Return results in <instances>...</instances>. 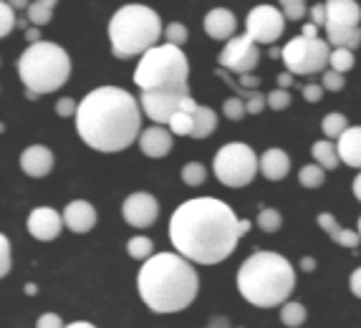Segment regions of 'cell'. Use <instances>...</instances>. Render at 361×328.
Segmentation results:
<instances>
[{"mask_svg":"<svg viewBox=\"0 0 361 328\" xmlns=\"http://www.w3.org/2000/svg\"><path fill=\"white\" fill-rule=\"evenodd\" d=\"M253 227L238 220L228 202L217 197L187 200L169 217V240L182 257L197 265H215L233 255L238 240Z\"/></svg>","mask_w":361,"mask_h":328,"instance_id":"1","label":"cell"},{"mask_svg":"<svg viewBox=\"0 0 361 328\" xmlns=\"http://www.w3.org/2000/svg\"><path fill=\"white\" fill-rule=\"evenodd\" d=\"M142 104L119 86H99L78 102L76 131L91 150L114 154L142 137Z\"/></svg>","mask_w":361,"mask_h":328,"instance_id":"2","label":"cell"},{"mask_svg":"<svg viewBox=\"0 0 361 328\" xmlns=\"http://www.w3.org/2000/svg\"><path fill=\"white\" fill-rule=\"evenodd\" d=\"M137 291L152 313H180L197 298L200 275L180 253H157L139 270Z\"/></svg>","mask_w":361,"mask_h":328,"instance_id":"3","label":"cell"},{"mask_svg":"<svg viewBox=\"0 0 361 328\" xmlns=\"http://www.w3.org/2000/svg\"><path fill=\"white\" fill-rule=\"evenodd\" d=\"M295 288V270L283 255L255 250L238 270V291L258 308H276L288 303Z\"/></svg>","mask_w":361,"mask_h":328,"instance_id":"4","label":"cell"},{"mask_svg":"<svg viewBox=\"0 0 361 328\" xmlns=\"http://www.w3.org/2000/svg\"><path fill=\"white\" fill-rule=\"evenodd\" d=\"M164 33L159 13L147 6H124L109 20V41L111 54L127 61L134 56H145L154 46H159V36Z\"/></svg>","mask_w":361,"mask_h":328,"instance_id":"5","label":"cell"},{"mask_svg":"<svg viewBox=\"0 0 361 328\" xmlns=\"http://www.w3.org/2000/svg\"><path fill=\"white\" fill-rule=\"evenodd\" d=\"M18 76L28 89V99L41 94H54L71 76V59L66 48L54 41H41L28 46L18 59Z\"/></svg>","mask_w":361,"mask_h":328,"instance_id":"6","label":"cell"},{"mask_svg":"<svg viewBox=\"0 0 361 328\" xmlns=\"http://www.w3.org/2000/svg\"><path fill=\"white\" fill-rule=\"evenodd\" d=\"M190 78V61L185 51L169 43H159L147 51L134 68V84L142 91L185 89Z\"/></svg>","mask_w":361,"mask_h":328,"instance_id":"7","label":"cell"},{"mask_svg":"<svg viewBox=\"0 0 361 328\" xmlns=\"http://www.w3.org/2000/svg\"><path fill=\"white\" fill-rule=\"evenodd\" d=\"M260 159L247 144L230 142L212 159V172L225 187H245L258 174Z\"/></svg>","mask_w":361,"mask_h":328,"instance_id":"8","label":"cell"},{"mask_svg":"<svg viewBox=\"0 0 361 328\" xmlns=\"http://www.w3.org/2000/svg\"><path fill=\"white\" fill-rule=\"evenodd\" d=\"M326 41L331 48L354 51L361 46V6L354 0L326 3Z\"/></svg>","mask_w":361,"mask_h":328,"instance_id":"9","label":"cell"},{"mask_svg":"<svg viewBox=\"0 0 361 328\" xmlns=\"http://www.w3.org/2000/svg\"><path fill=\"white\" fill-rule=\"evenodd\" d=\"M334 48L329 41L321 36L308 38V36H295L283 46V63L288 73L293 76H313L329 68V59H331Z\"/></svg>","mask_w":361,"mask_h":328,"instance_id":"10","label":"cell"},{"mask_svg":"<svg viewBox=\"0 0 361 328\" xmlns=\"http://www.w3.org/2000/svg\"><path fill=\"white\" fill-rule=\"evenodd\" d=\"M139 104H142L147 116L159 126H169V121L175 119L180 111L195 114L200 107V104L192 99V94H190V86H185V89L142 91Z\"/></svg>","mask_w":361,"mask_h":328,"instance_id":"11","label":"cell"},{"mask_svg":"<svg viewBox=\"0 0 361 328\" xmlns=\"http://www.w3.org/2000/svg\"><path fill=\"white\" fill-rule=\"evenodd\" d=\"M245 28L255 43H276L286 30V16L276 6H255L247 13Z\"/></svg>","mask_w":361,"mask_h":328,"instance_id":"12","label":"cell"},{"mask_svg":"<svg viewBox=\"0 0 361 328\" xmlns=\"http://www.w3.org/2000/svg\"><path fill=\"white\" fill-rule=\"evenodd\" d=\"M220 66L225 71H233L238 76L253 73V68L260 61V48L255 46V41L250 36H235L233 41H228V46L223 48V54L217 56Z\"/></svg>","mask_w":361,"mask_h":328,"instance_id":"13","label":"cell"},{"mask_svg":"<svg viewBox=\"0 0 361 328\" xmlns=\"http://www.w3.org/2000/svg\"><path fill=\"white\" fill-rule=\"evenodd\" d=\"M121 215H124V220L132 227L145 230V227L154 225L157 217H159V202H157V197L149 195V192H134L121 205Z\"/></svg>","mask_w":361,"mask_h":328,"instance_id":"14","label":"cell"},{"mask_svg":"<svg viewBox=\"0 0 361 328\" xmlns=\"http://www.w3.org/2000/svg\"><path fill=\"white\" fill-rule=\"evenodd\" d=\"M63 227H66L63 215H59V209H54V207H36L28 215L30 238L41 240V243H51V240H56Z\"/></svg>","mask_w":361,"mask_h":328,"instance_id":"15","label":"cell"},{"mask_svg":"<svg viewBox=\"0 0 361 328\" xmlns=\"http://www.w3.org/2000/svg\"><path fill=\"white\" fill-rule=\"evenodd\" d=\"M20 169L33 179L49 177L51 169H54V152L43 144H30L20 154Z\"/></svg>","mask_w":361,"mask_h":328,"instance_id":"16","label":"cell"},{"mask_svg":"<svg viewBox=\"0 0 361 328\" xmlns=\"http://www.w3.org/2000/svg\"><path fill=\"white\" fill-rule=\"evenodd\" d=\"M63 222H66V227L71 233L84 235L89 230H94V225H97V209H94L91 202H86V200H71L63 207Z\"/></svg>","mask_w":361,"mask_h":328,"instance_id":"17","label":"cell"},{"mask_svg":"<svg viewBox=\"0 0 361 328\" xmlns=\"http://www.w3.org/2000/svg\"><path fill=\"white\" fill-rule=\"evenodd\" d=\"M175 134L167 129V126H149V129L142 131V137H139V150L145 152L147 157L152 159H162L172 152V142H175Z\"/></svg>","mask_w":361,"mask_h":328,"instance_id":"18","label":"cell"},{"mask_svg":"<svg viewBox=\"0 0 361 328\" xmlns=\"http://www.w3.org/2000/svg\"><path fill=\"white\" fill-rule=\"evenodd\" d=\"M235 28H238V18L228 8H212L205 16V33L215 41H233Z\"/></svg>","mask_w":361,"mask_h":328,"instance_id":"19","label":"cell"},{"mask_svg":"<svg viewBox=\"0 0 361 328\" xmlns=\"http://www.w3.org/2000/svg\"><path fill=\"white\" fill-rule=\"evenodd\" d=\"M288 172H290V157L281 147H271V150L263 152V157H260V174L265 179L281 182V179L288 177Z\"/></svg>","mask_w":361,"mask_h":328,"instance_id":"20","label":"cell"},{"mask_svg":"<svg viewBox=\"0 0 361 328\" xmlns=\"http://www.w3.org/2000/svg\"><path fill=\"white\" fill-rule=\"evenodd\" d=\"M338 159L354 169H361V126H349L338 137Z\"/></svg>","mask_w":361,"mask_h":328,"instance_id":"21","label":"cell"},{"mask_svg":"<svg viewBox=\"0 0 361 328\" xmlns=\"http://www.w3.org/2000/svg\"><path fill=\"white\" fill-rule=\"evenodd\" d=\"M316 222H319V227L324 230L329 238L334 240L336 245H341V248H349V250H354V248H359L361 238L356 230H346L343 225H338L336 217L329 215V212H324V215L316 217Z\"/></svg>","mask_w":361,"mask_h":328,"instance_id":"22","label":"cell"},{"mask_svg":"<svg viewBox=\"0 0 361 328\" xmlns=\"http://www.w3.org/2000/svg\"><path fill=\"white\" fill-rule=\"evenodd\" d=\"M311 154L316 159V164L324 169H336L338 167V150L336 144H331L329 139H319V142H313L311 147Z\"/></svg>","mask_w":361,"mask_h":328,"instance_id":"23","label":"cell"},{"mask_svg":"<svg viewBox=\"0 0 361 328\" xmlns=\"http://www.w3.org/2000/svg\"><path fill=\"white\" fill-rule=\"evenodd\" d=\"M217 126V114L210 107H197L195 111V131L192 139H207Z\"/></svg>","mask_w":361,"mask_h":328,"instance_id":"24","label":"cell"},{"mask_svg":"<svg viewBox=\"0 0 361 328\" xmlns=\"http://www.w3.org/2000/svg\"><path fill=\"white\" fill-rule=\"evenodd\" d=\"M306 318H308L306 305L298 303V300H288V303L281 305V321H283V326L301 328L306 323Z\"/></svg>","mask_w":361,"mask_h":328,"instance_id":"25","label":"cell"},{"mask_svg":"<svg viewBox=\"0 0 361 328\" xmlns=\"http://www.w3.org/2000/svg\"><path fill=\"white\" fill-rule=\"evenodd\" d=\"M54 8H56L54 0H33L28 8V20L36 28H41V25H46L54 18Z\"/></svg>","mask_w":361,"mask_h":328,"instance_id":"26","label":"cell"},{"mask_svg":"<svg viewBox=\"0 0 361 328\" xmlns=\"http://www.w3.org/2000/svg\"><path fill=\"white\" fill-rule=\"evenodd\" d=\"M127 253L129 257H134V260H149L152 255H157L154 253V243H152L147 235H134L132 240L127 243Z\"/></svg>","mask_w":361,"mask_h":328,"instance_id":"27","label":"cell"},{"mask_svg":"<svg viewBox=\"0 0 361 328\" xmlns=\"http://www.w3.org/2000/svg\"><path fill=\"white\" fill-rule=\"evenodd\" d=\"M321 129H324L326 139L331 142V139H338L343 134V131L349 129V119L343 116V114L334 111V114H326L324 116V124H321Z\"/></svg>","mask_w":361,"mask_h":328,"instance_id":"28","label":"cell"},{"mask_svg":"<svg viewBox=\"0 0 361 328\" xmlns=\"http://www.w3.org/2000/svg\"><path fill=\"white\" fill-rule=\"evenodd\" d=\"M205 179H207V169L202 162H187L185 167H182V182H185L187 187L205 185Z\"/></svg>","mask_w":361,"mask_h":328,"instance_id":"29","label":"cell"},{"mask_svg":"<svg viewBox=\"0 0 361 328\" xmlns=\"http://www.w3.org/2000/svg\"><path fill=\"white\" fill-rule=\"evenodd\" d=\"M298 182L303 187H308V190H316V187H321L326 182V169L319 167V164H306L298 172Z\"/></svg>","mask_w":361,"mask_h":328,"instance_id":"30","label":"cell"},{"mask_svg":"<svg viewBox=\"0 0 361 328\" xmlns=\"http://www.w3.org/2000/svg\"><path fill=\"white\" fill-rule=\"evenodd\" d=\"M354 51H346V48H334L331 51V59H329V68L338 73H346L354 68Z\"/></svg>","mask_w":361,"mask_h":328,"instance_id":"31","label":"cell"},{"mask_svg":"<svg viewBox=\"0 0 361 328\" xmlns=\"http://www.w3.org/2000/svg\"><path fill=\"white\" fill-rule=\"evenodd\" d=\"M167 129L172 131V134H177V137H192V131H195V114L180 111L175 119L169 121Z\"/></svg>","mask_w":361,"mask_h":328,"instance_id":"32","label":"cell"},{"mask_svg":"<svg viewBox=\"0 0 361 328\" xmlns=\"http://www.w3.org/2000/svg\"><path fill=\"white\" fill-rule=\"evenodd\" d=\"M258 225H260V230H265V233H276V230H281V225H283V217H281L278 209L263 207L258 212Z\"/></svg>","mask_w":361,"mask_h":328,"instance_id":"33","label":"cell"},{"mask_svg":"<svg viewBox=\"0 0 361 328\" xmlns=\"http://www.w3.org/2000/svg\"><path fill=\"white\" fill-rule=\"evenodd\" d=\"M223 114H225V119L240 121L243 116L247 114V107H245V102H243L240 96H230L228 102L223 104Z\"/></svg>","mask_w":361,"mask_h":328,"instance_id":"34","label":"cell"},{"mask_svg":"<svg viewBox=\"0 0 361 328\" xmlns=\"http://www.w3.org/2000/svg\"><path fill=\"white\" fill-rule=\"evenodd\" d=\"M164 38H167L169 46L182 48L187 43V38H190V33H187V25H182V23H169L167 28H164Z\"/></svg>","mask_w":361,"mask_h":328,"instance_id":"35","label":"cell"},{"mask_svg":"<svg viewBox=\"0 0 361 328\" xmlns=\"http://www.w3.org/2000/svg\"><path fill=\"white\" fill-rule=\"evenodd\" d=\"M281 11H283L286 20H301V18H306L308 6L303 0H283V3H281Z\"/></svg>","mask_w":361,"mask_h":328,"instance_id":"36","label":"cell"},{"mask_svg":"<svg viewBox=\"0 0 361 328\" xmlns=\"http://www.w3.org/2000/svg\"><path fill=\"white\" fill-rule=\"evenodd\" d=\"M265 102H268V109H273V111H286L290 107V91L273 89L271 94L265 96Z\"/></svg>","mask_w":361,"mask_h":328,"instance_id":"37","label":"cell"},{"mask_svg":"<svg viewBox=\"0 0 361 328\" xmlns=\"http://www.w3.org/2000/svg\"><path fill=\"white\" fill-rule=\"evenodd\" d=\"M0 18H3V25H0V36L6 38L8 33L16 28V11H13V6L8 3V0H3V3H0Z\"/></svg>","mask_w":361,"mask_h":328,"instance_id":"38","label":"cell"},{"mask_svg":"<svg viewBox=\"0 0 361 328\" xmlns=\"http://www.w3.org/2000/svg\"><path fill=\"white\" fill-rule=\"evenodd\" d=\"M321 84H324L326 91H341L346 86V81H343V73L334 71V68H326L324 76H321Z\"/></svg>","mask_w":361,"mask_h":328,"instance_id":"39","label":"cell"},{"mask_svg":"<svg viewBox=\"0 0 361 328\" xmlns=\"http://www.w3.org/2000/svg\"><path fill=\"white\" fill-rule=\"evenodd\" d=\"M76 111H78V104L73 102L71 96H63V99H59V102H56V114H59V116H63V119H68V116H73V119H76Z\"/></svg>","mask_w":361,"mask_h":328,"instance_id":"40","label":"cell"},{"mask_svg":"<svg viewBox=\"0 0 361 328\" xmlns=\"http://www.w3.org/2000/svg\"><path fill=\"white\" fill-rule=\"evenodd\" d=\"M0 255H3V262H0V275L6 278L8 273H11V240H8V235H3L0 238Z\"/></svg>","mask_w":361,"mask_h":328,"instance_id":"41","label":"cell"},{"mask_svg":"<svg viewBox=\"0 0 361 328\" xmlns=\"http://www.w3.org/2000/svg\"><path fill=\"white\" fill-rule=\"evenodd\" d=\"M36 328H66V326H63L59 313H43L36 321Z\"/></svg>","mask_w":361,"mask_h":328,"instance_id":"42","label":"cell"},{"mask_svg":"<svg viewBox=\"0 0 361 328\" xmlns=\"http://www.w3.org/2000/svg\"><path fill=\"white\" fill-rule=\"evenodd\" d=\"M321 96H324V89H321L319 84H308V86H303V99H306L308 104L321 102Z\"/></svg>","mask_w":361,"mask_h":328,"instance_id":"43","label":"cell"},{"mask_svg":"<svg viewBox=\"0 0 361 328\" xmlns=\"http://www.w3.org/2000/svg\"><path fill=\"white\" fill-rule=\"evenodd\" d=\"M311 23L316 25V28H319V25H326V3L324 6H313L311 8Z\"/></svg>","mask_w":361,"mask_h":328,"instance_id":"44","label":"cell"},{"mask_svg":"<svg viewBox=\"0 0 361 328\" xmlns=\"http://www.w3.org/2000/svg\"><path fill=\"white\" fill-rule=\"evenodd\" d=\"M240 86H243V89H247V91H258L260 78L253 76V73H245V76H240Z\"/></svg>","mask_w":361,"mask_h":328,"instance_id":"45","label":"cell"},{"mask_svg":"<svg viewBox=\"0 0 361 328\" xmlns=\"http://www.w3.org/2000/svg\"><path fill=\"white\" fill-rule=\"evenodd\" d=\"M349 286H351V293H354L356 298H361V268H356L354 273H351Z\"/></svg>","mask_w":361,"mask_h":328,"instance_id":"46","label":"cell"},{"mask_svg":"<svg viewBox=\"0 0 361 328\" xmlns=\"http://www.w3.org/2000/svg\"><path fill=\"white\" fill-rule=\"evenodd\" d=\"M293 73H288V71H286V73H278V89H286V91H288L290 89V84H293Z\"/></svg>","mask_w":361,"mask_h":328,"instance_id":"47","label":"cell"},{"mask_svg":"<svg viewBox=\"0 0 361 328\" xmlns=\"http://www.w3.org/2000/svg\"><path fill=\"white\" fill-rule=\"evenodd\" d=\"M205 328H230V321L225 316H212Z\"/></svg>","mask_w":361,"mask_h":328,"instance_id":"48","label":"cell"},{"mask_svg":"<svg viewBox=\"0 0 361 328\" xmlns=\"http://www.w3.org/2000/svg\"><path fill=\"white\" fill-rule=\"evenodd\" d=\"M25 38H28V46H33V43H41V28H28V30H25Z\"/></svg>","mask_w":361,"mask_h":328,"instance_id":"49","label":"cell"},{"mask_svg":"<svg viewBox=\"0 0 361 328\" xmlns=\"http://www.w3.org/2000/svg\"><path fill=\"white\" fill-rule=\"evenodd\" d=\"M301 36L316 38V36H319V28H316V25H313V23H306V25H303V28H301Z\"/></svg>","mask_w":361,"mask_h":328,"instance_id":"50","label":"cell"},{"mask_svg":"<svg viewBox=\"0 0 361 328\" xmlns=\"http://www.w3.org/2000/svg\"><path fill=\"white\" fill-rule=\"evenodd\" d=\"M351 190H354V197L361 202V172L354 177V185H351Z\"/></svg>","mask_w":361,"mask_h":328,"instance_id":"51","label":"cell"},{"mask_svg":"<svg viewBox=\"0 0 361 328\" xmlns=\"http://www.w3.org/2000/svg\"><path fill=\"white\" fill-rule=\"evenodd\" d=\"M313 268H316V260H313V257H303V260H301V270H303V273H311Z\"/></svg>","mask_w":361,"mask_h":328,"instance_id":"52","label":"cell"},{"mask_svg":"<svg viewBox=\"0 0 361 328\" xmlns=\"http://www.w3.org/2000/svg\"><path fill=\"white\" fill-rule=\"evenodd\" d=\"M66 328H97L94 323H89V321H73V323H68Z\"/></svg>","mask_w":361,"mask_h":328,"instance_id":"53","label":"cell"},{"mask_svg":"<svg viewBox=\"0 0 361 328\" xmlns=\"http://www.w3.org/2000/svg\"><path fill=\"white\" fill-rule=\"evenodd\" d=\"M13 8H25V11H28L30 8V3H25V0H16V3H11Z\"/></svg>","mask_w":361,"mask_h":328,"instance_id":"54","label":"cell"},{"mask_svg":"<svg viewBox=\"0 0 361 328\" xmlns=\"http://www.w3.org/2000/svg\"><path fill=\"white\" fill-rule=\"evenodd\" d=\"M36 291H38V288L33 286V283H28V286H25V293H28V296H36Z\"/></svg>","mask_w":361,"mask_h":328,"instance_id":"55","label":"cell"},{"mask_svg":"<svg viewBox=\"0 0 361 328\" xmlns=\"http://www.w3.org/2000/svg\"><path fill=\"white\" fill-rule=\"evenodd\" d=\"M356 233H359V238H361V217H359V225H356Z\"/></svg>","mask_w":361,"mask_h":328,"instance_id":"56","label":"cell"}]
</instances>
